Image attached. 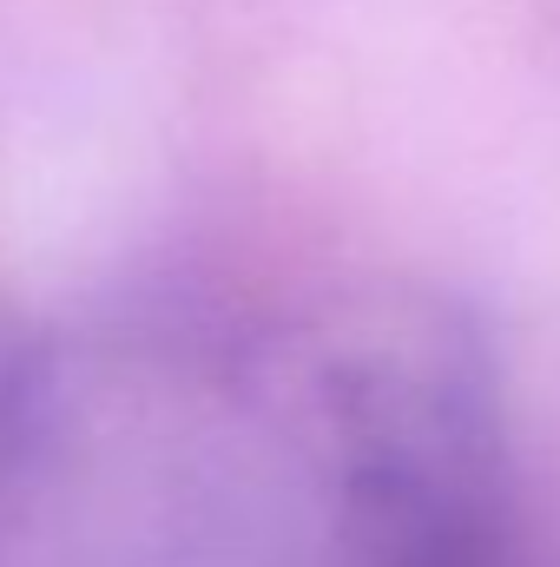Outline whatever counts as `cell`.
<instances>
[{
	"instance_id": "obj_1",
	"label": "cell",
	"mask_w": 560,
	"mask_h": 567,
	"mask_svg": "<svg viewBox=\"0 0 560 567\" xmlns=\"http://www.w3.org/2000/svg\"><path fill=\"white\" fill-rule=\"evenodd\" d=\"M356 567H548L521 502L515 442L428 462L396 482Z\"/></svg>"
}]
</instances>
